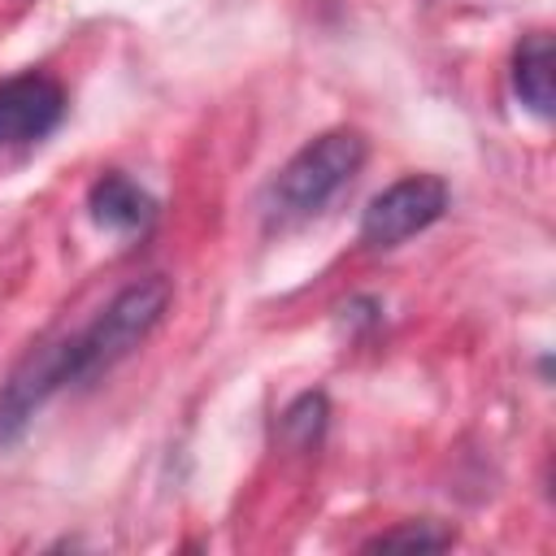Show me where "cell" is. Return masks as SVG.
<instances>
[{"mask_svg": "<svg viewBox=\"0 0 556 556\" xmlns=\"http://www.w3.org/2000/svg\"><path fill=\"white\" fill-rule=\"evenodd\" d=\"M552 65H556V48H552V35H547V30L526 35V39L517 43V52H513V87H517V96H521L539 117H552V104H556Z\"/></svg>", "mask_w": 556, "mask_h": 556, "instance_id": "7", "label": "cell"}, {"mask_svg": "<svg viewBox=\"0 0 556 556\" xmlns=\"http://www.w3.org/2000/svg\"><path fill=\"white\" fill-rule=\"evenodd\" d=\"M70 382V356H65V339L35 348L0 387V447H9L13 439H22V430L30 426V417L43 408V400L52 391H61Z\"/></svg>", "mask_w": 556, "mask_h": 556, "instance_id": "4", "label": "cell"}, {"mask_svg": "<svg viewBox=\"0 0 556 556\" xmlns=\"http://www.w3.org/2000/svg\"><path fill=\"white\" fill-rule=\"evenodd\" d=\"M321 426H326V400H321V395H300V400L282 413V430L295 434V447H308Z\"/></svg>", "mask_w": 556, "mask_h": 556, "instance_id": "9", "label": "cell"}, {"mask_svg": "<svg viewBox=\"0 0 556 556\" xmlns=\"http://www.w3.org/2000/svg\"><path fill=\"white\" fill-rule=\"evenodd\" d=\"M447 213V182L434 174H408L391 187H382L361 217V243L365 248H395L426 226H434Z\"/></svg>", "mask_w": 556, "mask_h": 556, "instance_id": "3", "label": "cell"}, {"mask_svg": "<svg viewBox=\"0 0 556 556\" xmlns=\"http://www.w3.org/2000/svg\"><path fill=\"white\" fill-rule=\"evenodd\" d=\"M447 543H452V530H443V526H434V521H404V526H395V530L369 539L365 547H369V552H439V547H447Z\"/></svg>", "mask_w": 556, "mask_h": 556, "instance_id": "8", "label": "cell"}, {"mask_svg": "<svg viewBox=\"0 0 556 556\" xmlns=\"http://www.w3.org/2000/svg\"><path fill=\"white\" fill-rule=\"evenodd\" d=\"M87 208H91L96 226H104V230H113V235H139V230H148L152 217H156V200H152L135 178H126V174H117V169L91 182Z\"/></svg>", "mask_w": 556, "mask_h": 556, "instance_id": "6", "label": "cell"}, {"mask_svg": "<svg viewBox=\"0 0 556 556\" xmlns=\"http://www.w3.org/2000/svg\"><path fill=\"white\" fill-rule=\"evenodd\" d=\"M65 117V91L56 78L30 70L0 83V143H39Z\"/></svg>", "mask_w": 556, "mask_h": 556, "instance_id": "5", "label": "cell"}, {"mask_svg": "<svg viewBox=\"0 0 556 556\" xmlns=\"http://www.w3.org/2000/svg\"><path fill=\"white\" fill-rule=\"evenodd\" d=\"M169 278L152 274L130 287H122L96 321H87L78 334H65V356H70V382H87L96 374H109L117 361H126L165 317L169 308Z\"/></svg>", "mask_w": 556, "mask_h": 556, "instance_id": "1", "label": "cell"}, {"mask_svg": "<svg viewBox=\"0 0 556 556\" xmlns=\"http://www.w3.org/2000/svg\"><path fill=\"white\" fill-rule=\"evenodd\" d=\"M365 165V139L356 130H326L308 139L269 187V222L291 226L317 217Z\"/></svg>", "mask_w": 556, "mask_h": 556, "instance_id": "2", "label": "cell"}]
</instances>
